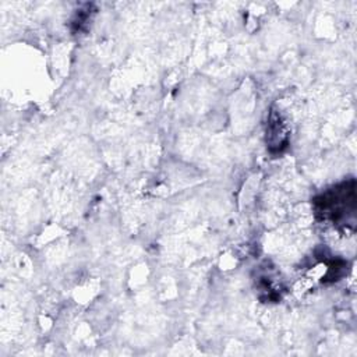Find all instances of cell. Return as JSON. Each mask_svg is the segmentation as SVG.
I'll return each instance as SVG.
<instances>
[{
  "instance_id": "2",
  "label": "cell",
  "mask_w": 357,
  "mask_h": 357,
  "mask_svg": "<svg viewBox=\"0 0 357 357\" xmlns=\"http://www.w3.org/2000/svg\"><path fill=\"white\" fill-rule=\"evenodd\" d=\"M289 139V130L286 127V123H283L282 117L276 112H271L268 119V127H266V144L271 152L278 153L282 152L287 146Z\"/></svg>"
},
{
  "instance_id": "1",
  "label": "cell",
  "mask_w": 357,
  "mask_h": 357,
  "mask_svg": "<svg viewBox=\"0 0 357 357\" xmlns=\"http://www.w3.org/2000/svg\"><path fill=\"white\" fill-rule=\"evenodd\" d=\"M314 211L319 220L347 227L356 218V181L350 178L328 188L314 199Z\"/></svg>"
}]
</instances>
